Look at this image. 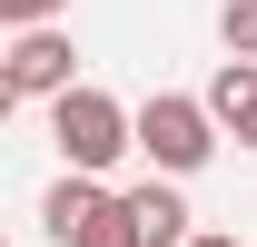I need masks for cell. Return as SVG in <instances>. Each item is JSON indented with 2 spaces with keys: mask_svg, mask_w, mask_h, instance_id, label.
<instances>
[{
  "mask_svg": "<svg viewBox=\"0 0 257 247\" xmlns=\"http://www.w3.org/2000/svg\"><path fill=\"white\" fill-rule=\"evenodd\" d=\"M208 119H218L237 149H257V60H218V79H208Z\"/></svg>",
  "mask_w": 257,
  "mask_h": 247,
  "instance_id": "cell-6",
  "label": "cell"
},
{
  "mask_svg": "<svg viewBox=\"0 0 257 247\" xmlns=\"http://www.w3.org/2000/svg\"><path fill=\"white\" fill-rule=\"evenodd\" d=\"M128 227H139V247H188V198H178V178H139L128 188Z\"/></svg>",
  "mask_w": 257,
  "mask_h": 247,
  "instance_id": "cell-5",
  "label": "cell"
},
{
  "mask_svg": "<svg viewBox=\"0 0 257 247\" xmlns=\"http://www.w3.org/2000/svg\"><path fill=\"white\" fill-rule=\"evenodd\" d=\"M40 227H50L60 247H139V227H128V188H109V178H50Z\"/></svg>",
  "mask_w": 257,
  "mask_h": 247,
  "instance_id": "cell-3",
  "label": "cell"
},
{
  "mask_svg": "<svg viewBox=\"0 0 257 247\" xmlns=\"http://www.w3.org/2000/svg\"><path fill=\"white\" fill-rule=\"evenodd\" d=\"M50 149L69 158V178H109V168L139 149V109H119L109 89H89V79H79V89L50 109Z\"/></svg>",
  "mask_w": 257,
  "mask_h": 247,
  "instance_id": "cell-1",
  "label": "cell"
},
{
  "mask_svg": "<svg viewBox=\"0 0 257 247\" xmlns=\"http://www.w3.org/2000/svg\"><path fill=\"white\" fill-rule=\"evenodd\" d=\"M218 40H227V60H257V0H227V10H218Z\"/></svg>",
  "mask_w": 257,
  "mask_h": 247,
  "instance_id": "cell-7",
  "label": "cell"
},
{
  "mask_svg": "<svg viewBox=\"0 0 257 247\" xmlns=\"http://www.w3.org/2000/svg\"><path fill=\"white\" fill-rule=\"evenodd\" d=\"M188 247H237V237H218V227H198V237H188Z\"/></svg>",
  "mask_w": 257,
  "mask_h": 247,
  "instance_id": "cell-9",
  "label": "cell"
},
{
  "mask_svg": "<svg viewBox=\"0 0 257 247\" xmlns=\"http://www.w3.org/2000/svg\"><path fill=\"white\" fill-rule=\"evenodd\" d=\"M139 149H149L159 178H198V168L218 158V119H208V99H188V89L139 99Z\"/></svg>",
  "mask_w": 257,
  "mask_h": 247,
  "instance_id": "cell-2",
  "label": "cell"
},
{
  "mask_svg": "<svg viewBox=\"0 0 257 247\" xmlns=\"http://www.w3.org/2000/svg\"><path fill=\"white\" fill-rule=\"evenodd\" d=\"M60 10L69 0H0V30L20 40V30H60Z\"/></svg>",
  "mask_w": 257,
  "mask_h": 247,
  "instance_id": "cell-8",
  "label": "cell"
},
{
  "mask_svg": "<svg viewBox=\"0 0 257 247\" xmlns=\"http://www.w3.org/2000/svg\"><path fill=\"white\" fill-rule=\"evenodd\" d=\"M79 89V40L69 30H20L10 40V60H0V99H60Z\"/></svg>",
  "mask_w": 257,
  "mask_h": 247,
  "instance_id": "cell-4",
  "label": "cell"
}]
</instances>
